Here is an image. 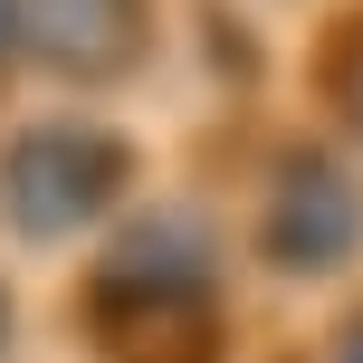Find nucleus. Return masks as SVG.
<instances>
[{
	"instance_id": "obj_5",
	"label": "nucleus",
	"mask_w": 363,
	"mask_h": 363,
	"mask_svg": "<svg viewBox=\"0 0 363 363\" xmlns=\"http://www.w3.org/2000/svg\"><path fill=\"white\" fill-rule=\"evenodd\" d=\"M0 57H10V0H0Z\"/></svg>"
},
{
	"instance_id": "obj_6",
	"label": "nucleus",
	"mask_w": 363,
	"mask_h": 363,
	"mask_svg": "<svg viewBox=\"0 0 363 363\" xmlns=\"http://www.w3.org/2000/svg\"><path fill=\"white\" fill-rule=\"evenodd\" d=\"M0 325H10V306H0Z\"/></svg>"
},
{
	"instance_id": "obj_7",
	"label": "nucleus",
	"mask_w": 363,
	"mask_h": 363,
	"mask_svg": "<svg viewBox=\"0 0 363 363\" xmlns=\"http://www.w3.org/2000/svg\"><path fill=\"white\" fill-rule=\"evenodd\" d=\"M354 96H363V77H354Z\"/></svg>"
},
{
	"instance_id": "obj_1",
	"label": "nucleus",
	"mask_w": 363,
	"mask_h": 363,
	"mask_svg": "<svg viewBox=\"0 0 363 363\" xmlns=\"http://www.w3.org/2000/svg\"><path fill=\"white\" fill-rule=\"evenodd\" d=\"M115 182H125V144L106 125H19L0 144V220L48 249L106 211Z\"/></svg>"
},
{
	"instance_id": "obj_2",
	"label": "nucleus",
	"mask_w": 363,
	"mask_h": 363,
	"mask_svg": "<svg viewBox=\"0 0 363 363\" xmlns=\"http://www.w3.org/2000/svg\"><path fill=\"white\" fill-rule=\"evenodd\" d=\"M258 249L287 277H325L363 249V182L325 153H287L268 182V220H258Z\"/></svg>"
},
{
	"instance_id": "obj_4",
	"label": "nucleus",
	"mask_w": 363,
	"mask_h": 363,
	"mask_svg": "<svg viewBox=\"0 0 363 363\" xmlns=\"http://www.w3.org/2000/svg\"><path fill=\"white\" fill-rule=\"evenodd\" d=\"M335 363H363V325H345V345H335Z\"/></svg>"
},
{
	"instance_id": "obj_3",
	"label": "nucleus",
	"mask_w": 363,
	"mask_h": 363,
	"mask_svg": "<svg viewBox=\"0 0 363 363\" xmlns=\"http://www.w3.org/2000/svg\"><path fill=\"white\" fill-rule=\"evenodd\" d=\"M19 19L77 77H125L144 48V0H19Z\"/></svg>"
}]
</instances>
